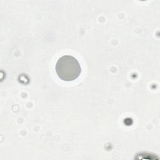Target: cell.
Wrapping results in <instances>:
<instances>
[{"instance_id":"1","label":"cell","mask_w":160,"mask_h":160,"mask_svg":"<svg viewBox=\"0 0 160 160\" xmlns=\"http://www.w3.org/2000/svg\"><path fill=\"white\" fill-rule=\"evenodd\" d=\"M56 71L58 77L64 81H72L77 79L81 72L78 61L71 56H63L57 61Z\"/></svg>"}]
</instances>
